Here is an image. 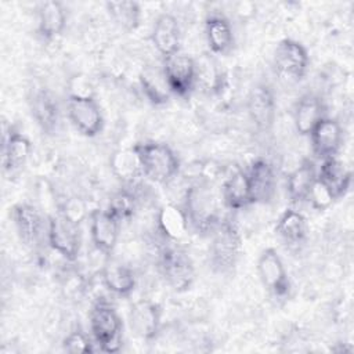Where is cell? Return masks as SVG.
Here are the masks:
<instances>
[{
	"label": "cell",
	"mask_w": 354,
	"mask_h": 354,
	"mask_svg": "<svg viewBox=\"0 0 354 354\" xmlns=\"http://www.w3.org/2000/svg\"><path fill=\"white\" fill-rule=\"evenodd\" d=\"M158 267L173 290L184 292L191 288L195 278V268L189 254L184 249L174 243L163 246L159 252Z\"/></svg>",
	"instance_id": "6"
},
{
	"label": "cell",
	"mask_w": 354,
	"mask_h": 354,
	"mask_svg": "<svg viewBox=\"0 0 354 354\" xmlns=\"http://www.w3.org/2000/svg\"><path fill=\"white\" fill-rule=\"evenodd\" d=\"M106 209L120 223L127 221L134 216V213L137 210V196L131 189L120 188L111 196Z\"/></svg>",
	"instance_id": "32"
},
{
	"label": "cell",
	"mask_w": 354,
	"mask_h": 354,
	"mask_svg": "<svg viewBox=\"0 0 354 354\" xmlns=\"http://www.w3.org/2000/svg\"><path fill=\"white\" fill-rule=\"evenodd\" d=\"M162 306L149 299L134 301L129 311V322L133 333L145 342L156 339L162 328Z\"/></svg>",
	"instance_id": "13"
},
{
	"label": "cell",
	"mask_w": 354,
	"mask_h": 354,
	"mask_svg": "<svg viewBox=\"0 0 354 354\" xmlns=\"http://www.w3.org/2000/svg\"><path fill=\"white\" fill-rule=\"evenodd\" d=\"M93 340L102 353H118L123 346V322L116 308L106 300H97L88 315Z\"/></svg>",
	"instance_id": "4"
},
{
	"label": "cell",
	"mask_w": 354,
	"mask_h": 354,
	"mask_svg": "<svg viewBox=\"0 0 354 354\" xmlns=\"http://www.w3.org/2000/svg\"><path fill=\"white\" fill-rule=\"evenodd\" d=\"M308 65V51L300 41L286 37L277 44L272 55V69L282 82H300L306 76Z\"/></svg>",
	"instance_id": "5"
},
{
	"label": "cell",
	"mask_w": 354,
	"mask_h": 354,
	"mask_svg": "<svg viewBox=\"0 0 354 354\" xmlns=\"http://www.w3.org/2000/svg\"><path fill=\"white\" fill-rule=\"evenodd\" d=\"M46 236L50 248L66 261L77 260L82 246L80 225L73 224L59 212H54L47 217Z\"/></svg>",
	"instance_id": "7"
},
{
	"label": "cell",
	"mask_w": 354,
	"mask_h": 354,
	"mask_svg": "<svg viewBox=\"0 0 354 354\" xmlns=\"http://www.w3.org/2000/svg\"><path fill=\"white\" fill-rule=\"evenodd\" d=\"M11 220L19 241L29 248L39 245L44 230H47L41 210L29 202L15 203L11 209Z\"/></svg>",
	"instance_id": "12"
},
{
	"label": "cell",
	"mask_w": 354,
	"mask_h": 354,
	"mask_svg": "<svg viewBox=\"0 0 354 354\" xmlns=\"http://www.w3.org/2000/svg\"><path fill=\"white\" fill-rule=\"evenodd\" d=\"M308 137L313 153L319 160H324L336 156L340 151L343 144V129L336 119L325 116L318 122Z\"/></svg>",
	"instance_id": "16"
},
{
	"label": "cell",
	"mask_w": 354,
	"mask_h": 354,
	"mask_svg": "<svg viewBox=\"0 0 354 354\" xmlns=\"http://www.w3.org/2000/svg\"><path fill=\"white\" fill-rule=\"evenodd\" d=\"M250 192L254 203H268L277 192V174L274 166L263 158H257L252 162L249 170H246Z\"/></svg>",
	"instance_id": "19"
},
{
	"label": "cell",
	"mask_w": 354,
	"mask_h": 354,
	"mask_svg": "<svg viewBox=\"0 0 354 354\" xmlns=\"http://www.w3.org/2000/svg\"><path fill=\"white\" fill-rule=\"evenodd\" d=\"M183 207L189 227L198 234H212L221 220L218 198L209 183H192L185 191Z\"/></svg>",
	"instance_id": "1"
},
{
	"label": "cell",
	"mask_w": 354,
	"mask_h": 354,
	"mask_svg": "<svg viewBox=\"0 0 354 354\" xmlns=\"http://www.w3.org/2000/svg\"><path fill=\"white\" fill-rule=\"evenodd\" d=\"M109 165L112 173L127 185L133 184L137 177L142 176L138 155L133 147L115 151L109 159Z\"/></svg>",
	"instance_id": "30"
},
{
	"label": "cell",
	"mask_w": 354,
	"mask_h": 354,
	"mask_svg": "<svg viewBox=\"0 0 354 354\" xmlns=\"http://www.w3.org/2000/svg\"><path fill=\"white\" fill-rule=\"evenodd\" d=\"M326 116L325 104L322 98L314 93H307L301 95L293 111V123L295 129L300 136H310L313 129L318 122Z\"/></svg>",
	"instance_id": "22"
},
{
	"label": "cell",
	"mask_w": 354,
	"mask_h": 354,
	"mask_svg": "<svg viewBox=\"0 0 354 354\" xmlns=\"http://www.w3.org/2000/svg\"><path fill=\"white\" fill-rule=\"evenodd\" d=\"M151 41L162 58H167L180 53L181 29L178 19L170 12L160 14L155 19L151 32Z\"/></svg>",
	"instance_id": "18"
},
{
	"label": "cell",
	"mask_w": 354,
	"mask_h": 354,
	"mask_svg": "<svg viewBox=\"0 0 354 354\" xmlns=\"http://www.w3.org/2000/svg\"><path fill=\"white\" fill-rule=\"evenodd\" d=\"M242 235L236 218L225 216L212 231L209 246V261L213 271L218 274L231 272L241 256Z\"/></svg>",
	"instance_id": "2"
},
{
	"label": "cell",
	"mask_w": 354,
	"mask_h": 354,
	"mask_svg": "<svg viewBox=\"0 0 354 354\" xmlns=\"http://www.w3.org/2000/svg\"><path fill=\"white\" fill-rule=\"evenodd\" d=\"M162 68L173 95L188 98L196 88V61L183 53L163 58Z\"/></svg>",
	"instance_id": "9"
},
{
	"label": "cell",
	"mask_w": 354,
	"mask_h": 354,
	"mask_svg": "<svg viewBox=\"0 0 354 354\" xmlns=\"http://www.w3.org/2000/svg\"><path fill=\"white\" fill-rule=\"evenodd\" d=\"M68 98H95L91 80L82 73H76L68 80Z\"/></svg>",
	"instance_id": "36"
},
{
	"label": "cell",
	"mask_w": 354,
	"mask_h": 354,
	"mask_svg": "<svg viewBox=\"0 0 354 354\" xmlns=\"http://www.w3.org/2000/svg\"><path fill=\"white\" fill-rule=\"evenodd\" d=\"M66 26V11L61 1L48 0L39 4L37 35L43 41L58 39Z\"/></svg>",
	"instance_id": "21"
},
{
	"label": "cell",
	"mask_w": 354,
	"mask_h": 354,
	"mask_svg": "<svg viewBox=\"0 0 354 354\" xmlns=\"http://www.w3.org/2000/svg\"><path fill=\"white\" fill-rule=\"evenodd\" d=\"M105 8L113 24L126 32H133L141 22V7L137 1H106Z\"/></svg>",
	"instance_id": "31"
},
{
	"label": "cell",
	"mask_w": 354,
	"mask_h": 354,
	"mask_svg": "<svg viewBox=\"0 0 354 354\" xmlns=\"http://www.w3.org/2000/svg\"><path fill=\"white\" fill-rule=\"evenodd\" d=\"M205 37L213 54L227 55L235 44L234 29L230 19L220 12H210L205 19Z\"/></svg>",
	"instance_id": "20"
},
{
	"label": "cell",
	"mask_w": 354,
	"mask_h": 354,
	"mask_svg": "<svg viewBox=\"0 0 354 354\" xmlns=\"http://www.w3.org/2000/svg\"><path fill=\"white\" fill-rule=\"evenodd\" d=\"M317 178V169L311 159H303L286 180V194L293 205L307 202L310 189Z\"/></svg>",
	"instance_id": "29"
},
{
	"label": "cell",
	"mask_w": 354,
	"mask_h": 354,
	"mask_svg": "<svg viewBox=\"0 0 354 354\" xmlns=\"http://www.w3.org/2000/svg\"><path fill=\"white\" fill-rule=\"evenodd\" d=\"M159 234L170 243H177L189 231V223L183 206L167 203L162 206L156 216Z\"/></svg>",
	"instance_id": "24"
},
{
	"label": "cell",
	"mask_w": 354,
	"mask_h": 354,
	"mask_svg": "<svg viewBox=\"0 0 354 354\" xmlns=\"http://www.w3.org/2000/svg\"><path fill=\"white\" fill-rule=\"evenodd\" d=\"M57 212H59L65 218H68L73 224L80 225L84 220H88L91 210H88L87 203L83 198L72 195L66 198L61 205H58Z\"/></svg>",
	"instance_id": "33"
},
{
	"label": "cell",
	"mask_w": 354,
	"mask_h": 354,
	"mask_svg": "<svg viewBox=\"0 0 354 354\" xmlns=\"http://www.w3.org/2000/svg\"><path fill=\"white\" fill-rule=\"evenodd\" d=\"M29 109L36 124L46 134H54L61 122V109L54 93L43 86L35 87L29 95Z\"/></svg>",
	"instance_id": "14"
},
{
	"label": "cell",
	"mask_w": 354,
	"mask_h": 354,
	"mask_svg": "<svg viewBox=\"0 0 354 354\" xmlns=\"http://www.w3.org/2000/svg\"><path fill=\"white\" fill-rule=\"evenodd\" d=\"M257 274L266 290L277 300L286 299L290 293V279L282 257L274 248L261 250L257 260Z\"/></svg>",
	"instance_id": "8"
},
{
	"label": "cell",
	"mask_w": 354,
	"mask_h": 354,
	"mask_svg": "<svg viewBox=\"0 0 354 354\" xmlns=\"http://www.w3.org/2000/svg\"><path fill=\"white\" fill-rule=\"evenodd\" d=\"M138 155L142 176L156 184L171 181L180 171V159L165 142L147 141L133 145Z\"/></svg>",
	"instance_id": "3"
},
{
	"label": "cell",
	"mask_w": 354,
	"mask_h": 354,
	"mask_svg": "<svg viewBox=\"0 0 354 354\" xmlns=\"http://www.w3.org/2000/svg\"><path fill=\"white\" fill-rule=\"evenodd\" d=\"M308 232L307 220L303 213L293 207H288L278 217L275 224L277 236L290 248L304 243Z\"/></svg>",
	"instance_id": "26"
},
{
	"label": "cell",
	"mask_w": 354,
	"mask_h": 354,
	"mask_svg": "<svg viewBox=\"0 0 354 354\" xmlns=\"http://www.w3.org/2000/svg\"><path fill=\"white\" fill-rule=\"evenodd\" d=\"M138 82L142 94L155 106L165 105L171 98V91L167 84L162 65H147L138 75Z\"/></svg>",
	"instance_id": "25"
},
{
	"label": "cell",
	"mask_w": 354,
	"mask_h": 354,
	"mask_svg": "<svg viewBox=\"0 0 354 354\" xmlns=\"http://www.w3.org/2000/svg\"><path fill=\"white\" fill-rule=\"evenodd\" d=\"M335 201L336 199L332 195V192L329 191V188L317 177L310 189L308 198H307V202L311 205V207L314 210L324 212V210L329 209Z\"/></svg>",
	"instance_id": "35"
},
{
	"label": "cell",
	"mask_w": 354,
	"mask_h": 354,
	"mask_svg": "<svg viewBox=\"0 0 354 354\" xmlns=\"http://www.w3.org/2000/svg\"><path fill=\"white\" fill-rule=\"evenodd\" d=\"M66 113L73 127L86 137H95L104 129V115L95 98H66Z\"/></svg>",
	"instance_id": "11"
},
{
	"label": "cell",
	"mask_w": 354,
	"mask_h": 354,
	"mask_svg": "<svg viewBox=\"0 0 354 354\" xmlns=\"http://www.w3.org/2000/svg\"><path fill=\"white\" fill-rule=\"evenodd\" d=\"M101 282L111 293L127 297L137 286V277L133 268L122 263H108L101 270Z\"/></svg>",
	"instance_id": "28"
},
{
	"label": "cell",
	"mask_w": 354,
	"mask_h": 354,
	"mask_svg": "<svg viewBox=\"0 0 354 354\" xmlns=\"http://www.w3.org/2000/svg\"><path fill=\"white\" fill-rule=\"evenodd\" d=\"M88 223L90 238L97 252L111 254L118 243L120 221L108 209L95 207L90 212Z\"/></svg>",
	"instance_id": "15"
},
{
	"label": "cell",
	"mask_w": 354,
	"mask_h": 354,
	"mask_svg": "<svg viewBox=\"0 0 354 354\" xmlns=\"http://www.w3.org/2000/svg\"><path fill=\"white\" fill-rule=\"evenodd\" d=\"M221 198H223L224 206L231 212L242 210L253 205V198H252L246 170L236 167L232 173L228 174L221 188Z\"/></svg>",
	"instance_id": "23"
},
{
	"label": "cell",
	"mask_w": 354,
	"mask_h": 354,
	"mask_svg": "<svg viewBox=\"0 0 354 354\" xmlns=\"http://www.w3.org/2000/svg\"><path fill=\"white\" fill-rule=\"evenodd\" d=\"M93 336L82 329H73L62 340V350L69 354H90L95 351Z\"/></svg>",
	"instance_id": "34"
},
{
	"label": "cell",
	"mask_w": 354,
	"mask_h": 354,
	"mask_svg": "<svg viewBox=\"0 0 354 354\" xmlns=\"http://www.w3.org/2000/svg\"><path fill=\"white\" fill-rule=\"evenodd\" d=\"M317 177L329 188L335 199L344 196L351 185V171L336 156L321 160Z\"/></svg>",
	"instance_id": "27"
},
{
	"label": "cell",
	"mask_w": 354,
	"mask_h": 354,
	"mask_svg": "<svg viewBox=\"0 0 354 354\" xmlns=\"http://www.w3.org/2000/svg\"><path fill=\"white\" fill-rule=\"evenodd\" d=\"M1 155L4 173L15 176L26 166L32 155V142L25 134L10 126V129H4Z\"/></svg>",
	"instance_id": "17"
},
{
	"label": "cell",
	"mask_w": 354,
	"mask_h": 354,
	"mask_svg": "<svg viewBox=\"0 0 354 354\" xmlns=\"http://www.w3.org/2000/svg\"><path fill=\"white\" fill-rule=\"evenodd\" d=\"M246 109L250 122L259 131L267 133L272 129L277 118V101L274 90L267 82H259L250 88Z\"/></svg>",
	"instance_id": "10"
}]
</instances>
